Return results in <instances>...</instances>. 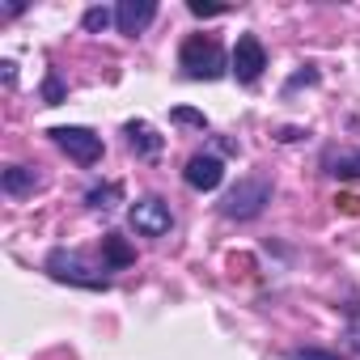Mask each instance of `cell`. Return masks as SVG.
<instances>
[{
  "label": "cell",
  "mask_w": 360,
  "mask_h": 360,
  "mask_svg": "<svg viewBox=\"0 0 360 360\" xmlns=\"http://www.w3.org/2000/svg\"><path fill=\"white\" fill-rule=\"evenodd\" d=\"M178 64H183V72L191 81H221L229 72V60L221 51L217 39H204V34H191L183 43V51H178Z\"/></svg>",
  "instance_id": "6da1fadb"
},
{
  "label": "cell",
  "mask_w": 360,
  "mask_h": 360,
  "mask_svg": "<svg viewBox=\"0 0 360 360\" xmlns=\"http://www.w3.org/2000/svg\"><path fill=\"white\" fill-rule=\"evenodd\" d=\"M47 271H51V280H60V284H72V288H110V280L98 271V267H89L77 250H51L47 255Z\"/></svg>",
  "instance_id": "7a4b0ae2"
},
{
  "label": "cell",
  "mask_w": 360,
  "mask_h": 360,
  "mask_svg": "<svg viewBox=\"0 0 360 360\" xmlns=\"http://www.w3.org/2000/svg\"><path fill=\"white\" fill-rule=\"evenodd\" d=\"M267 204H271V183H267V178H242V183L225 195L221 212L229 221H255Z\"/></svg>",
  "instance_id": "3957f363"
},
{
  "label": "cell",
  "mask_w": 360,
  "mask_h": 360,
  "mask_svg": "<svg viewBox=\"0 0 360 360\" xmlns=\"http://www.w3.org/2000/svg\"><path fill=\"white\" fill-rule=\"evenodd\" d=\"M77 165H94V161H102V136L98 131H89V127H51L47 131Z\"/></svg>",
  "instance_id": "277c9868"
},
{
  "label": "cell",
  "mask_w": 360,
  "mask_h": 360,
  "mask_svg": "<svg viewBox=\"0 0 360 360\" xmlns=\"http://www.w3.org/2000/svg\"><path fill=\"white\" fill-rule=\"evenodd\" d=\"M131 229L144 233V238H165V233L174 229V212H169V204L157 200V195L136 200V204H131Z\"/></svg>",
  "instance_id": "5b68a950"
},
{
  "label": "cell",
  "mask_w": 360,
  "mask_h": 360,
  "mask_svg": "<svg viewBox=\"0 0 360 360\" xmlns=\"http://www.w3.org/2000/svg\"><path fill=\"white\" fill-rule=\"evenodd\" d=\"M263 68H267V51H263L259 34H242L238 47H233V56H229V72H233L242 85H255V81L263 77Z\"/></svg>",
  "instance_id": "8992f818"
},
{
  "label": "cell",
  "mask_w": 360,
  "mask_h": 360,
  "mask_svg": "<svg viewBox=\"0 0 360 360\" xmlns=\"http://www.w3.org/2000/svg\"><path fill=\"white\" fill-rule=\"evenodd\" d=\"M183 178H187L191 191H217V187L225 183V161L212 157V153H195V157L187 161Z\"/></svg>",
  "instance_id": "52a82bcc"
},
{
  "label": "cell",
  "mask_w": 360,
  "mask_h": 360,
  "mask_svg": "<svg viewBox=\"0 0 360 360\" xmlns=\"http://www.w3.org/2000/svg\"><path fill=\"white\" fill-rule=\"evenodd\" d=\"M157 18V0H119L115 5V26L119 34H144Z\"/></svg>",
  "instance_id": "ba28073f"
},
{
  "label": "cell",
  "mask_w": 360,
  "mask_h": 360,
  "mask_svg": "<svg viewBox=\"0 0 360 360\" xmlns=\"http://www.w3.org/2000/svg\"><path fill=\"white\" fill-rule=\"evenodd\" d=\"M43 187V178L30 169V165H9L5 174H0V191L5 195H13V200H22V195H34Z\"/></svg>",
  "instance_id": "9c48e42d"
},
{
  "label": "cell",
  "mask_w": 360,
  "mask_h": 360,
  "mask_svg": "<svg viewBox=\"0 0 360 360\" xmlns=\"http://www.w3.org/2000/svg\"><path fill=\"white\" fill-rule=\"evenodd\" d=\"M102 263H106L110 271H123V267H131V263H136V250L127 246V238L106 233V238H102Z\"/></svg>",
  "instance_id": "30bf717a"
},
{
  "label": "cell",
  "mask_w": 360,
  "mask_h": 360,
  "mask_svg": "<svg viewBox=\"0 0 360 360\" xmlns=\"http://www.w3.org/2000/svg\"><path fill=\"white\" fill-rule=\"evenodd\" d=\"M127 144H131L140 157H157V153H161V136H157L148 123H127Z\"/></svg>",
  "instance_id": "8fae6325"
},
{
  "label": "cell",
  "mask_w": 360,
  "mask_h": 360,
  "mask_svg": "<svg viewBox=\"0 0 360 360\" xmlns=\"http://www.w3.org/2000/svg\"><path fill=\"white\" fill-rule=\"evenodd\" d=\"M85 204H89L94 212H110L115 204H123V187H119V183H98V187L85 191Z\"/></svg>",
  "instance_id": "7c38bea8"
},
{
  "label": "cell",
  "mask_w": 360,
  "mask_h": 360,
  "mask_svg": "<svg viewBox=\"0 0 360 360\" xmlns=\"http://www.w3.org/2000/svg\"><path fill=\"white\" fill-rule=\"evenodd\" d=\"M326 174H335V178H360V148L356 153H330L326 157Z\"/></svg>",
  "instance_id": "4fadbf2b"
},
{
  "label": "cell",
  "mask_w": 360,
  "mask_h": 360,
  "mask_svg": "<svg viewBox=\"0 0 360 360\" xmlns=\"http://www.w3.org/2000/svg\"><path fill=\"white\" fill-rule=\"evenodd\" d=\"M81 26H85L89 34H102L106 26H115V9H106V5H94V9H85Z\"/></svg>",
  "instance_id": "5bb4252c"
},
{
  "label": "cell",
  "mask_w": 360,
  "mask_h": 360,
  "mask_svg": "<svg viewBox=\"0 0 360 360\" xmlns=\"http://www.w3.org/2000/svg\"><path fill=\"white\" fill-rule=\"evenodd\" d=\"M64 94H68V89H64V81H60V72L51 68V72L43 77V102H47V106H60V102H64Z\"/></svg>",
  "instance_id": "9a60e30c"
},
{
  "label": "cell",
  "mask_w": 360,
  "mask_h": 360,
  "mask_svg": "<svg viewBox=\"0 0 360 360\" xmlns=\"http://www.w3.org/2000/svg\"><path fill=\"white\" fill-rule=\"evenodd\" d=\"M169 119H174V123H183V127H200V131L208 127L204 110H191V106H174V110H169Z\"/></svg>",
  "instance_id": "2e32d148"
},
{
  "label": "cell",
  "mask_w": 360,
  "mask_h": 360,
  "mask_svg": "<svg viewBox=\"0 0 360 360\" xmlns=\"http://www.w3.org/2000/svg\"><path fill=\"white\" fill-rule=\"evenodd\" d=\"M288 360H339L335 352H322V347H292Z\"/></svg>",
  "instance_id": "e0dca14e"
},
{
  "label": "cell",
  "mask_w": 360,
  "mask_h": 360,
  "mask_svg": "<svg viewBox=\"0 0 360 360\" xmlns=\"http://www.w3.org/2000/svg\"><path fill=\"white\" fill-rule=\"evenodd\" d=\"M191 13H195V18H221L225 5H204V0H191Z\"/></svg>",
  "instance_id": "ac0fdd59"
},
{
  "label": "cell",
  "mask_w": 360,
  "mask_h": 360,
  "mask_svg": "<svg viewBox=\"0 0 360 360\" xmlns=\"http://www.w3.org/2000/svg\"><path fill=\"white\" fill-rule=\"evenodd\" d=\"M0 77H5V85H13V81H18V64L5 60V64H0Z\"/></svg>",
  "instance_id": "d6986e66"
},
{
  "label": "cell",
  "mask_w": 360,
  "mask_h": 360,
  "mask_svg": "<svg viewBox=\"0 0 360 360\" xmlns=\"http://www.w3.org/2000/svg\"><path fill=\"white\" fill-rule=\"evenodd\" d=\"M356 343H360V339H356Z\"/></svg>",
  "instance_id": "ffe728a7"
}]
</instances>
